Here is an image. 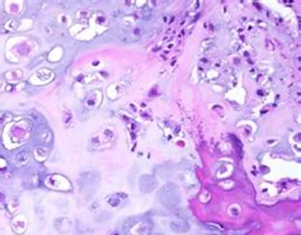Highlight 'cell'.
<instances>
[{"label":"cell","mask_w":301,"mask_h":235,"mask_svg":"<svg viewBox=\"0 0 301 235\" xmlns=\"http://www.w3.org/2000/svg\"><path fill=\"white\" fill-rule=\"evenodd\" d=\"M170 229L173 230V231H175V233H185V231H188L189 226H188V224L185 223L184 220L178 219V220H174V221H171Z\"/></svg>","instance_id":"obj_1"}]
</instances>
